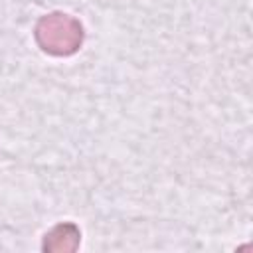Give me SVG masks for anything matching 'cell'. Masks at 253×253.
<instances>
[{
	"label": "cell",
	"mask_w": 253,
	"mask_h": 253,
	"mask_svg": "<svg viewBox=\"0 0 253 253\" xmlns=\"http://www.w3.org/2000/svg\"><path fill=\"white\" fill-rule=\"evenodd\" d=\"M36 40L45 53L69 55L83 42L81 24L69 14H49L42 18L36 26Z\"/></svg>",
	"instance_id": "1"
},
{
	"label": "cell",
	"mask_w": 253,
	"mask_h": 253,
	"mask_svg": "<svg viewBox=\"0 0 253 253\" xmlns=\"http://www.w3.org/2000/svg\"><path fill=\"white\" fill-rule=\"evenodd\" d=\"M67 239L81 241V231H79L73 223H59V225H55V227L45 235L43 249H51V251H71V247L65 243Z\"/></svg>",
	"instance_id": "2"
}]
</instances>
